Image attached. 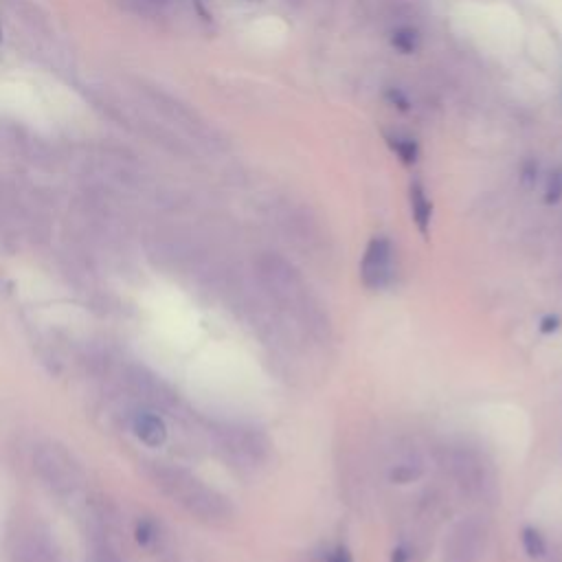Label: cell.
<instances>
[{
  "label": "cell",
  "instance_id": "22",
  "mask_svg": "<svg viewBox=\"0 0 562 562\" xmlns=\"http://www.w3.org/2000/svg\"><path fill=\"white\" fill-rule=\"evenodd\" d=\"M560 328V319L558 317H545L543 321H541V330L545 332V334H552V332H556Z\"/></svg>",
  "mask_w": 562,
  "mask_h": 562
},
{
  "label": "cell",
  "instance_id": "4",
  "mask_svg": "<svg viewBox=\"0 0 562 562\" xmlns=\"http://www.w3.org/2000/svg\"><path fill=\"white\" fill-rule=\"evenodd\" d=\"M213 435H216V446L220 455L235 468L253 470L262 466L268 455H271V442H268V437L262 431L251 429V426L222 424L213 431Z\"/></svg>",
  "mask_w": 562,
  "mask_h": 562
},
{
  "label": "cell",
  "instance_id": "10",
  "mask_svg": "<svg viewBox=\"0 0 562 562\" xmlns=\"http://www.w3.org/2000/svg\"><path fill=\"white\" fill-rule=\"evenodd\" d=\"M137 541L148 549V552L161 562H174L176 560V547L172 541V534L167 527L152 519V516H143L137 523Z\"/></svg>",
  "mask_w": 562,
  "mask_h": 562
},
{
  "label": "cell",
  "instance_id": "5",
  "mask_svg": "<svg viewBox=\"0 0 562 562\" xmlns=\"http://www.w3.org/2000/svg\"><path fill=\"white\" fill-rule=\"evenodd\" d=\"M121 385L134 400H137V407L163 411V409H170L176 402V396L170 385L143 365L123 367Z\"/></svg>",
  "mask_w": 562,
  "mask_h": 562
},
{
  "label": "cell",
  "instance_id": "1",
  "mask_svg": "<svg viewBox=\"0 0 562 562\" xmlns=\"http://www.w3.org/2000/svg\"><path fill=\"white\" fill-rule=\"evenodd\" d=\"M148 475L167 499H172L178 508H183L194 519L209 525H222L233 519L231 501L187 468L152 462L148 466Z\"/></svg>",
  "mask_w": 562,
  "mask_h": 562
},
{
  "label": "cell",
  "instance_id": "20",
  "mask_svg": "<svg viewBox=\"0 0 562 562\" xmlns=\"http://www.w3.org/2000/svg\"><path fill=\"white\" fill-rule=\"evenodd\" d=\"M328 562H354V560H352L350 549H347V547H343V545H339V547H336V549H334V552L330 554Z\"/></svg>",
  "mask_w": 562,
  "mask_h": 562
},
{
  "label": "cell",
  "instance_id": "23",
  "mask_svg": "<svg viewBox=\"0 0 562 562\" xmlns=\"http://www.w3.org/2000/svg\"><path fill=\"white\" fill-rule=\"evenodd\" d=\"M0 40H3V27H0Z\"/></svg>",
  "mask_w": 562,
  "mask_h": 562
},
{
  "label": "cell",
  "instance_id": "19",
  "mask_svg": "<svg viewBox=\"0 0 562 562\" xmlns=\"http://www.w3.org/2000/svg\"><path fill=\"white\" fill-rule=\"evenodd\" d=\"M387 97H389V101H391L393 106H398L400 110H409V99L402 91H398V88H391V91L387 93Z\"/></svg>",
  "mask_w": 562,
  "mask_h": 562
},
{
  "label": "cell",
  "instance_id": "18",
  "mask_svg": "<svg viewBox=\"0 0 562 562\" xmlns=\"http://www.w3.org/2000/svg\"><path fill=\"white\" fill-rule=\"evenodd\" d=\"M562 198V172L556 170L549 174L547 178V185H545V200L549 202V205H554V202H558Z\"/></svg>",
  "mask_w": 562,
  "mask_h": 562
},
{
  "label": "cell",
  "instance_id": "8",
  "mask_svg": "<svg viewBox=\"0 0 562 562\" xmlns=\"http://www.w3.org/2000/svg\"><path fill=\"white\" fill-rule=\"evenodd\" d=\"M448 468H451L457 486L466 494L475 497V494H481L483 488H486V468H483V462L472 451L455 448L451 459H448Z\"/></svg>",
  "mask_w": 562,
  "mask_h": 562
},
{
  "label": "cell",
  "instance_id": "13",
  "mask_svg": "<svg viewBox=\"0 0 562 562\" xmlns=\"http://www.w3.org/2000/svg\"><path fill=\"white\" fill-rule=\"evenodd\" d=\"M409 202H411V216L413 222L418 224V229L426 235L431 227V218H433V202L426 194V189L422 183L415 181L409 189Z\"/></svg>",
  "mask_w": 562,
  "mask_h": 562
},
{
  "label": "cell",
  "instance_id": "21",
  "mask_svg": "<svg viewBox=\"0 0 562 562\" xmlns=\"http://www.w3.org/2000/svg\"><path fill=\"white\" fill-rule=\"evenodd\" d=\"M391 562H411V549L407 545H400L393 549Z\"/></svg>",
  "mask_w": 562,
  "mask_h": 562
},
{
  "label": "cell",
  "instance_id": "7",
  "mask_svg": "<svg viewBox=\"0 0 562 562\" xmlns=\"http://www.w3.org/2000/svg\"><path fill=\"white\" fill-rule=\"evenodd\" d=\"M486 552V530L475 519H466L448 536L444 562H481Z\"/></svg>",
  "mask_w": 562,
  "mask_h": 562
},
{
  "label": "cell",
  "instance_id": "14",
  "mask_svg": "<svg viewBox=\"0 0 562 562\" xmlns=\"http://www.w3.org/2000/svg\"><path fill=\"white\" fill-rule=\"evenodd\" d=\"M387 143H389L391 152L396 154L404 165L418 163V159H420V145H418V141L411 137V134L398 132V130L396 132H389L387 134Z\"/></svg>",
  "mask_w": 562,
  "mask_h": 562
},
{
  "label": "cell",
  "instance_id": "15",
  "mask_svg": "<svg viewBox=\"0 0 562 562\" xmlns=\"http://www.w3.org/2000/svg\"><path fill=\"white\" fill-rule=\"evenodd\" d=\"M391 44H393V49L404 53V55H411L420 49V44H422V38H420V33L418 29H413L409 25H402V27H396L391 33Z\"/></svg>",
  "mask_w": 562,
  "mask_h": 562
},
{
  "label": "cell",
  "instance_id": "11",
  "mask_svg": "<svg viewBox=\"0 0 562 562\" xmlns=\"http://www.w3.org/2000/svg\"><path fill=\"white\" fill-rule=\"evenodd\" d=\"M14 562H60V554L51 536L36 527L18 541Z\"/></svg>",
  "mask_w": 562,
  "mask_h": 562
},
{
  "label": "cell",
  "instance_id": "12",
  "mask_svg": "<svg viewBox=\"0 0 562 562\" xmlns=\"http://www.w3.org/2000/svg\"><path fill=\"white\" fill-rule=\"evenodd\" d=\"M130 429L137 440L148 446H161L167 440V426L159 411L148 407H134L130 415Z\"/></svg>",
  "mask_w": 562,
  "mask_h": 562
},
{
  "label": "cell",
  "instance_id": "3",
  "mask_svg": "<svg viewBox=\"0 0 562 562\" xmlns=\"http://www.w3.org/2000/svg\"><path fill=\"white\" fill-rule=\"evenodd\" d=\"M31 466L36 477L55 497L69 499L84 488V470L77 457L64 444L42 440L33 446Z\"/></svg>",
  "mask_w": 562,
  "mask_h": 562
},
{
  "label": "cell",
  "instance_id": "6",
  "mask_svg": "<svg viewBox=\"0 0 562 562\" xmlns=\"http://www.w3.org/2000/svg\"><path fill=\"white\" fill-rule=\"evenodd\" d=\"M393 277H396V253H393V244L385 235H378L365 249L361 262V279L365 288L382 290L391 286Z\"/></svg>",
  "mask_w": 562,
  "mask_h": 562
},
{
  "label": "cell",
  "instance_id": "16",
  "mask_svg": "<svg viewBox=\"0 0 562 562\" xmlns=\"http://www.w3.org/2000/svg\"><path fill=\"white\" fill-rule=\"evenodd\" d=\"M420 472H422V466L418 459H400L398 464H393L391 466V481H396V483H409V481H415L420 477Z\"/></svg>",
  "mask_w": 562,
  "mask_h": 562
},
{
  "label": "cell",
  "instance_id": "9",
  "mask_svg": "<svg viewBox=\"0 0 562 562\" xmlns=\"http://www.w3.org/2000/svg\"><path fill=\"white\" fill-rule=\"evenodd\" d=\"M88 543H91V562H126L119 545L112 538V519L110 514L99 510L91 519V532H88Z\"/></svg>",
  "mask_w": 562,
  "mask_h": 562
},
{
  "label": "cell",
  "instance_id": "2",
  "mask_svg": "<svg viewBox=\"0 0 562 562\" xmlns=\"http://www.w3.org/2000/svg\"><path fill=\"white\" fill-rule=\"evenodd\" d=\"M257 277H260L264 290L273 297V301L295 314V319L301 321L303 328H308L312 334L328 332L323 310L314 303L306 281L286 257L264 253L257 262Z\"/></svg>",
  "mask_w": 562,
  "mask_h": 562
},
{
  "label": "cell",
  "instance_id": "17",
  "mask_svg": "<svg viewBox=\"0 0 562 562\" xmlns=\"http://www.w3.org/2000/svg\"><path fill=\"white\" fill-rule=\"evenodd\" d=\"M521 541H523V549L527 552V556H532V558H543L547 554V543H545V538L543 534L536 530V527H525L523 530V536H521Z\"/></svg>",
  "mask_w": 562,
  "mask_h": 562
}]
</instances>
